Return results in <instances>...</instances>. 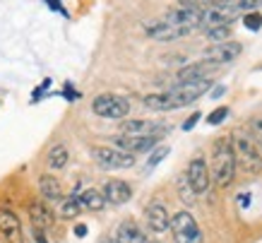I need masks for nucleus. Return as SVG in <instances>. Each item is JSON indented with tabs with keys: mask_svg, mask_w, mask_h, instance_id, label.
<instances>
[{
	"mask_svg": "<svg viewBox=\"0 0 262 243\" xmlns=\"http://www.w3.org/2000/svg\"><path fill=\"white\" fill-rule=\"evenodd\" d=\"M212 89V79H198V82H185V85H176L164 94H147L144 96V106L149 111H176L183 106H190L205 96Z\"/></svg>",
	"mask_w": 262,
	"mask_h": 243,
	"instance_id": "nucleus-1",
	"label": "nucleus"
},
{
	"mask_svg": "<svg viewBox=\"0 0 262 243\" xmlns=\"http://www.w3.org/2000/svg\"><path fill=\"white\" fill-rule=\"evenodd\" d=\"M236 152L231 137H219L212 149V178L219 188H229L236 176Z\"/></svg>",
	"mask_w": 262,
	"mask_h": 243,
	"instance_id": "nucleus-2",
	"label": "nucleus"
},
{
	"mask_svg": "<svg viewBox=\"0 0 262 243\" xmlns=\"http://www.w3.org/2000/svg\"><path fill=\"white\" fill-rule=\"evenodd\" d=\"M231 142H233V152H236V164H238L246 173L260 171L262 157H260V149H257V142L243 133H236L231 137Z\"/></svg>",
	"mask_w": 262,
	"mask_h": 243,
	"instance_id": "nucleus-3",
	"label": "nucleus"
},
{
	"mask_svg": "<svg viewBox=\"0 0 262 243\" xmlns=\"http://www.w3.org/2000/svg\"><path fill=\"white\" fill-rule=\"evenodd\" d=\"M92 159L99 169H106V171H123L135 166V154L123 152L118 147H92Z\"/></svg>",
	"mask_w": 262,
	"mask_h": 243,
	"instance_id": "nucleus-4",
	"label": "nucleus"
},
{
	"mask_svg": "<svg viewBox=\"0 0 262 243\" xmlns=\"http://www.w3.org/2000/svg\"><path fill=\"white\" fill-rule=\"evenodd\" d=\"M171 234H173L176 243H205V236H202V229L198 227V221L190 212H176L171 217Z\"/></svg>",
	"mask_w": 262,
	"mask_h": 243,
	"instance_id": "nucleus-5",
	"label": "nucleus"
},
{
	"mask_svg": "<svg viewBox=\"0 0 262 243\" xmlns=\"http://www.w3.org/2000/svg\"><path fill=\"white\" fill-rule=\"evenodd\" d=\"M92 111L101 118L123 120L130 113V102H127L125 96H118V94H99L92 102Z\"/></svg>",
	"mask_w": 262,
	"mask_h": 243,
	"instance_id": "nucleus-6",
	"label": "nucleus"
},
{
	"mask_svg": "<svg viewBox=\"0 0 262 243\" xmlns=\"http://www.w3.org/2000/svg\"><path fill=\"white\" fill-rule=\"evenodd\" d=\"M161 142V137L157 135H118L113 137V145L123 152H130V154H142V152H149Z\"/></svg>",
	"mask_w": 262,
	"mask_h": 243,
	"instance_id": "nucleus-7",
	"label": "nucleus"
},
{
	"mask_svg": "<svg viewBox=\"0 0 262 243\" xmlns=\"http://www.w3.org/2000/svg\"><path fill=\"white\" fill-rule=\"evenodd\" d=\"M185 176H188L192 190H195L198 195L200 193H207L209 183H212V169H209V164L205 161V157H192Z\"/></svg>",
	"mask_w": 262,
	"mask_h": 243,
	"instance_id": "nucleus-8",
	"label": "nucleus"
},
{
	"mask_svg": "<svg viewBox=\"0 0 262 243\" xmlns=\"http://www.w3.org/2000/svg\"><path fill=\"white\" fill-rule=\"evenodd\" d=\"M144 219H147V227H149L151 234H164L171 229V214H168L166 205L161 200H151L144 210Z\"/></svg>",
	"mask_w": 262,
	"mask_h": 243,
	"instance_id": "nucleus-9",
	"label": "nucleus"
},
{
	"mask_svg": "<svg viewBox=\"0 0 262 243\" xmlns=\"http://www.w3.org/2000/svg\"><path fill=\"white\" fill-rule=\"evenodd\" d=\"M195 32V27H185V24H166L164 19L154 22L147 27V34L151 39H159V41H176V39H183L188 34Z\"/></svg>",
	"mask_w": 262,
	"mask_h": 243,
	"instance_id": "nucleus-10",
	"label": "nucleus"
},
{
	"mask_svg": "<svg viewBox=\"0 0 262 243\" xmlns=\"http://www.w3.org/2000/svg\"><path fill=\"white\" fill-rule=\"evenodd\" d=\"M243 51L238 41H222V44H214L205 51V60H212L214 65H224V63H231L236 60Z\"/></svg>",
	"mask_w": 262,
	"mask_h": 243,
	"instance_id": "nucleus-11",
	"label": "nucleus"
},
{
	"mask_svg": "<svg viewBox=\"0 0 262 243\" xmlns=\"http://www.w3.org/2000/svg\"><path fill=\"white\" fill-rule=\"evenodd\" d=\"M214 68H219V65H214L212 60H205V58H202V60H198V63H190V65H185V68H181L178 75H176V79H178V85L207 79V72L214 70Z\"/></svg>",
	"mask_w": 262,
	"mask_h": 243,
	"instance_id": "nucleus-12",
	"label": "nucleus"
},
{
	"mask_svg": "<svg viewBox=\"0 0 262 243\" xmlns=\"http://www.w3.org/2000/svg\"><path fill=\"white\" fill-rule=\"evenodd\" d=\"M120 130H123V135H157V137H164L168 128L161 126V123H154V120H125V123H120Z\"/></svg>",
	"mask_w": 262,
	"mask_h": 243,
	"instance_id": "nucleus-13",
	"label": "nucleus"
},
{
	"mask_svg": "<svg viewBox=\"0 0 262 243\" xmlns=\"http://www.w3.org/2000/svg\"><path fill=\"white\" fill-rule=\"evenodd\" d=\"M0 234L12 243H22V224H19L15 212L8 207H0Z\"/></svg>",
	"mask_w": 262,
	"mask_h": 243,
	"instance_id": "nucleus-14",
	"label": "nucleus"
},
{
	"mask_svg": "<svg viewBox=\"0 0 262 243\" xmlns=\"http://www.w3.org/2000/svg\"><path fill=\"white\" fill-rule=\"evenodd\" d=\"M39 190H41V197L51 205H63V188H60V180L51 173H43L39 176Z\"/></svg>",
	"mask_w": 262,
	"mask_h": 243,
	"instance_id": "nucleus-15",
	"label": "nucleus"
},
{
	"mask_svg": "<svg viewBox=\"0 0 262 243\" xmlns=\"http://www.w3.org/2000/svg\"><path fill=\"white\" fill-rule=\"evenodd\" d=\"M103 195L111 205H125L133 200V188L127 186L125 180H108L103 186Z\"/></svg>",
	"mask_w": 262,
	"mask_h": 243,
	"instance_id": "nucleus-16",
	"label": "nucleus"
},
{
	"mask_svg": "<svg viewBox=\"0 0 262 243\" xmlns=\"http://www.w3.org/2000/svg\"><path fill=\"white\" fill-rule=\"evenodd\" d=\"M147 238L149 236H144V231L133 219H123L116 229V241L118 243H147Z\"/></svg>",
	"mask_w": 262,
	"mask_h": 243,
	"instance_id": "nucleus-17",
	"label": "nucleus"
},
{
	"mask_svg": "<svg viewBox=\"0 0 262 243\" xmlns=\"http://www.w3.org/2000/svg\"><path fill=\"white\" fill-rule=\"evenodd\" d=\"M29 219L34 221V227L46 229L53 224V214H51V210H48V205L43 200H32L29 202Z\"/></svg>",
	"mask_w": 262,
	"mask_h": 243,
	"instance_id": "nucleus-18",
	"label": "nucleus"
},
{
	"mask_svg": "<svg viewBox=\"0 0 262 243\" xmlns=\"http://www.w3.org/2000/svg\"><path fill=\"white\" fill-rule=\"evenodd\" d=\"M46 161H48V169H51V171H60V169H65L68 161H70V152H68V147H65L63 142H58V145L51 147Z\"/></svg>",
	"mask_w": 262,
	"mask_h": 243,
	"instance_id": "nucleus-19",
	"label": "nucleus"
},
{
	"mask_svg": "<svg viewBox=\"0 0 262 243\" xmlns=\"http://www.w3.org/2000/svg\"><path fill=\"white\" fill-rule=\"evenodd\" d=\"M80 200H82V207L84 210H89V212H99V210H103L106 207V195H103V190H96V188H87L84 193L80 195Z\"/></svg>",
	"mask_w": 262,
	"mask_h": 243,
	"instance_id": "nucleus-20",
	"label": "nucleus"
},
{
	"mask_svg": "<svg viewBox=\"0 0 262 243\" xmlns=\"http://www.w3.org/2000/svg\"><path fill=\"white\" fill-rule=\"evenodd\" d=\"M82 210H84V207H82V200H80V195H77V188H75V193H72L70 197H65L63 205H60V214H63L65 219H72V217H77Z\"/></svg>",
	"mask_w": 262,
	"mask_h": 243,
	"instance_id": "nucleus-21",
	"label": "nucleus"
},
{
	"mask_svg": "<svg viewBox=\"0 0 262 243\" xmlns=\"http://www.w3.org/2000/svg\"><path fill=\"white\" fill-rule=\"evenodd\" d=\"M229 36H231V24H219V27H209L207 29V39H212L214 44L229 41Z\"/></svg>",
	"mask_w": 262,
	"mask_h": 243,
	"instance_id": "nucleus-22",
	"label": "nucleus"
},
{
	"mask_svg": "<svg viewBox=\"0 0 262 243\" xmlns=\"http://www.w3.org/2000/svg\"><path fill=\"white\" fill-rule=\"evenodd\" d=\"M178 193H181V197H183V202H185V205H192V202H195V195H198V193L192 190L188 176L178 178Z\"/></svg>",
	"mask_w": 262,
	"mask_h": 243,
	"instance_id": "nucleus-23",
	"label": "nucleus"
},
{
	"mask_svg": "<svg viewBox=\"0 0 262 243\" xmlns=\"http://www.w3.org/2000/svg\"><path fill=\"white\" fill-rule=\"evenodd\" d=\"M243 24H246V29H250V32H260V29H262V15H260V10L246 12V15H243Z\"/></svg>",
	"mask_w": 262,
	"mask_h": 243,
	"instance_id": "nucleus-24",
	"label": "nucleus"
},
{
	"mask_svg": "<svg viewBox=\"0 0 262 243\" xmlns=\"http://www.w3.org/2000/svg\"><path fill=\"white\" fill-rule=\"evenodd\" d=\"M262 8V0H233L231 10L238 15V12H253V10Z\"/></svg>",
	"mask_w": 262,
	"mask_h": 243,
	"instance_id": "nucleus-25",
	"label": "nucleus"
},
{
	"mask_svg": "<svg viewBox=\"0 0 262 243\" xmlns=\"http://www.w3.org/2000/svg\"><path fill=\"white\" fill-rule=\"evenodd\" d=\"M166 157H168V147H166V145H159V147H154V152H151V157H149V161H147V164L157 166V164H161Z\"/></svg>",
	"mask_w": 262,
	"mask_h": 243,
	"instance_id": "nucleus-26",
	"label": "nucleus"
},
{
	"mask_svg": "<svg viewBox=\"0 0 262 243\" xmlns=\"http://www.w3.org/2000/svg\"><path fill=\"white\" fill-rule=\"evenodd\" d=\"M226 116H229V109H226V106H219V109H214L207 116V123H209V126H219Z\"/></svg>",
	"mask_w": 262,
	"mask_h": 243,
	"instance_id": "nucleus-27",
	"label": "nucleus"
},
{
	"mask_svg": "<svg viewBox=\"0 0 262 243\" xmlns=\"http://www.w3.org/2000/svg\"><path fill=\"white\" fill-rule=\"evenodd\" d=\"M250 133H253V140L257 142V147L262 149V116L250 120Z\"/></svg>",
	"mask_w": 262,
	"mask_h": 243,
	"instance_id": "nucleus-28",
	"label": "nucleus"
},
{
	"mask_svg": "<svg viewBox=\"0 0 262 243\" xmlns=\"http://www.w3.org/2000/svg\"><path fill=\"white\" fill-rule=\"evenodd\" d=\"M200 118H202V116H200V111H195V113H192V116L188 118L185 123H183V130H192V128H195V123H198Z\"/></svg>",
	"mask_w": 262,
	"mask_h": 243,
	"instance_id": "nucleus-29",
	"label": "nucleus"
},
{
	"mask_svg": "<svg viewBox=\"0 0 262 243\" xmlns=\"http://www.w3.org/2000/svg\"><path fill=\"white\" fill-rule=\"evenodd\" d=\"M34 238H36V243H48L46 236H43V229H39V227H34Z\"/></svg>",
	"mask_w": 262,
	"mask_h": 243,
	"instance_id": "nucleus-30",
	"label": "nucleus"
},
{
	"mask_svg": "<svg viewBox=\"0 0 262 243\" xmlns=\"http://www.w3.org/2000/svg\"><path fill=\"white\" fill-rule=\"evenodd\" d=\"M214 8H231L233 5V0H209Z\"/></svg>",
	"mask_w": 262,
	"mask_h": 243,
	"instance_id": "nucleus-31",
	"label": "nucleus"
},
{
	"mask_svg": "<svg viewBox=\"0 0 262 243\" xmlns=\"http://www.w3.org/2000/svg\"><path fill=\"white\" fill-rule=\"evenodd\" d=\"M75 234H77V236H84V234H87V227H84V224H77V227H75Z\"/></svg>",
	"mask_w": 262,
	"mask_h": 243,
	"instance_id": "nucleus-32",
	"label": "nucleus"
},
{
	"mask_svg": "<svg viewBox=\"0 0 262 243\" xmlns=\"http://www.w3.org/2000/svg\"><path fill=\"white\" fill-rule=\"evenodd\" d=\"M46 3H48V5H51L53 10H56V12H58V10H63V5H60L58 0H46Z\"/></svg>",
	"mask_w": 262,
	"mask_h": 243,
	"instance_id": "nucleus-33",
	"label": "nucleus"
},
{
	"mask_svg": "<svg viewBox=\"0 0 262 243\" xmlns=\"http://www.w3.org/2000/svg\"><path fill=\"white\" fill-rule=\"evenodd\" d=\"M224 92H226V89H224V87H216V89H212V96H222Z\"/></svg>",
	"mask_w": 262,
	"mask_h": 243,
	"instance_id": "nucleus-34",
	"label": "nucleus"
},
{
	"mask_svg": "<svg viewBox=\"0 0 262 243\" xmlns=\"http://www.w3.org/2000/svg\"><path fill=\"white\" fill-rule=\"evenodd\" d=\"M101 243H118V241H116V238H103Z\"/></svg>",
	"mask_w": 262,
	"mask_h": 243,
	"instance_id": "nucleus-35",
	"label": "nucleus"
}]
</instances>
